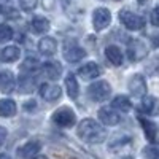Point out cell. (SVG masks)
I'll return each instance as SVG.
<instances>
[{
	"mask_svg": "<svg viewBox=\"0 0 159 159\" xmlns=\"http://www.w3.org/2000/svg\"><path fill=\"white\" fill-rule=\"evenodd\" d=\"M62 96V89L57 84H49L45 83L40 86V97L46 102H57Z\"/></svg>",
	"mask_w": 159,
	"mask_h": 159,
	"instance_id": "10",
	"label": "cell"
},
{
	"mask_svg": "<svg viewBox=\"0 0 159 159\" xmlns=\"http://www.w3.org/2000/svg\"><path fill=\"white\" fill-rule=\"evenodd\" d=\"M24 108H25V111H27L29 108H35V102H34V100L25 102V103H24ZM29 111H32V110H29Z\"/></svg>",
	"mask_w": 159,
	"mask_h": 159,
	"instance_id": "31",
	"label": "cell"
},
{
	"mask_svg": "<svg viewBox=\"0 0 159 159\" xmlns=\"http://www.w3.org/2000/svg\"><path fill=\"white\" fill-rule=\"evenodd\" d=\"M40 153V143L38 142H27L22 147L18 148V156L21 159H34Z\"/></svg>",
	"mask_w": 159,
	"mask_h": 159,
	"instance_id": "13",
	"label": "cell"
},
{
	"mask_svg": "<svg viewBox=\"0 0 159 159\" xmlns=\"http://www.w3.org/2000/svg\"><path fill=\"white\" fill-rule=\"evenodd\" d=\"M78 75L83 80H94L100 75V69L96 62H88L86 65H83V67L78 70Z\"/></svg>",
	"mask_w": 159,
	"mask_h": 159,
	"instance_id": "17",
	"label": "cell"
},
{
	"mask_svg": "<svg viewBox=\"0 0 159 159\" xmlns=\"http://www.w3.org/2000/svg\"><path fill=\"white\" fill-rule=\"evenodd\" d=\"M151 24L153 25H156V27H159V5L153 10V13H151Z\"/></svg>",
	"mask_w": 159,
	"mask_h": 159,
	"instance_id": "27",
	"label": "cell"
},
{
	"mask_svg": "<svg viewBox=\"0 0 159 159\" xmlns=\"http://www.w3.org/2000/svg\"><path fill=\"white\" fill-rule=\"evenodd\" d=\"M147 54H148V48L145 46L143 42H140V40H132V42H129L127 56L132 62H137V61L143 59Z\"/></svg>",
	"mask_w": 159,
	"mask_h": 159,
	"instance_id": "7",
	"label": "cell"
},
{
	"mask_svg": "<svg viewBox=\"0 0 159 159\" xmlns=\"http://www.w3.org/2000/svg\"><path fill=\"white\" fill-rule=\"evenodd\" d=\"M151 42H153V46L159 48V34H157L156 37H153V40H151Z\"/></svg>",
	"mask_w": 159,
	"mask_h": 159,
	"instance_id": "32",
	"label": "cell"
},
{
	"mask_svg": "<svg viewBox=\"0 0 159 159\" xmlns=\"http://www.w3.org/2000/svg\"><path fill=\"white\" fill-rule=\"evenodd\" d=\"M76 134L86 143H102L105 140V137H107V132H105L103 126L91 118H84L78 124Z\"/></svg>",
	"mask_w": 159,
	"mask_h": 159,
	"instance_id": "1",
	"label": "cell"
},
{
	"mask_svg": "<svg viewBox=\"0 0 159 159\" xmlns=\"http://www.w3.org/2000/svg\"><path fill=\"white\" fill-rule=\"evenodd\" d=\"M51 119H52V123H54L56 126L70 129L76 123V115H75V111L70 107H61V108H57L54 113H52Z\"/></svg>",
	"mask_w": 159,
	"mask_h": 159,
	"instance_id": "2",
	"label": "cell"
},
{
	"mask_svg": "<svg viewBox=\"0 0 159 159\" xmlns=\"http://www.w3.org/2000/svg\"><path fill=\"white\" fill-rule=\"evenodd\" d=\"M111 22V13L108 8H96L94 13H92V25H94V29L99 32V30H103L107 29Z\"/></svg>",
	"mask_w": 159,
	"mask_h": 159,
	"instance_id": "6",
	"label": "cell"
},
{
	"mask_svg": "<svg viewBox=\"0 0 159 159\" xmlns=\"http://www.w3.org/2000/svg\"><path fill=\"white\" fill-rule=\"evenodd\" d=\"M13 38V29L8 24H0V43L10 42Z\"/></svg>",
	"mask_w": 159,
	"mask_h": 159,
	"instance_id": "25",
	"label": "cell"
},
{
	"mask_svg": "<svg viewBox=\"0 0 159 159\" xmlns=\"http://www.w3.org/2000/svg\"><path fill=\"white\" fill-rule=\"evenodd\" d=\"M139 123L145 132V137H147L150 142H154L156 140V134H157V127L153 121H150V119L143 118V116H139Z\"/></svg>",
	"mask_w": 159,
	"mask_h": 159,
	"instance_id": "19",
	"label": "cell"
},
{
	"mask_svg": "<svg viewBox=\"0 0 159 159\" xmlns=\"http://www.w3.org/2000/svg\"><path fill=\"white\" fill-rule=\"evenodd\" d=\"M30 27L35 34H46L49 30V21L43 16H34L30 21Z\"/></svg>",
	"mask_w": 159,
	"mask_h": 159,
	"instance_id": "23",
	"label": "cell"
},
{
	"mask_svg": "<svg viewBox=\"0 0 159 159\" xmlns=\"http://www.w3.org/2000/svg\"><path fill=\"white\" fill-rule=\"evenodd\" d=\"M38 5V0H19V7L24 11H34Z\"/></svg>",
	"mask_w": 159,
	"mask_h": 159,
	"instance_id": "26",
	"label": "cell"
},
{
	"mask_svg": "<svg viewBox=\"0 0 159 159\" xmlns=\"http://www.w3.org/2000/svg\"><path fill=\"white\" fill-rule=\"evenodd\" d=\"M139 110L148 116H156L159 113V100L153 96H143L139 105Z\"/></svg>",
	"mask_w": 159,
	"mask_h": 159,
	"instance_id": "11",
	"label": "cell"
},
{
	"mask_svg": "<svg viewBox=\"0 0 159 159\" xmlns=\"http://www.w3.org/2000/svg\"><path fill=\"white\" fill-rule=\"evenodd\" d=\"M7 137H8V130H7L5 127L0 126V147H2V145H5Z\"/></svg>",
	"mask_w": 159,
	"mask_h": 159,
	"instance_id": "28",
	"label": "cell"
},
{
	"mask_svg": "<svg viewBox=\"0 0 159 159\" xmlns=\"http://www.w3.org/2000/svg\"><path fill=\"white\" fill-rule=\"evenodd\" d=\"M119 21L129 30H140L145 27V19L135 13H132L129 10H121L119 11Z\"/></svg>",
	"mask_w": 159,
	"mask_h": 159,
	"instance_id": "4",
	"label": "cell"
},
{
	"mask_svg": "<svg viewBox=\"0 0 159 159\" xmlns=\"http://www.w3.org/2000/svg\"><path fill=\"white\" fill-rule=\"evenodd\" d=\"M16 81H15V75L11 70H2L0 72V91L3 94H10L15 89Z\"/></svg>",
	"mask_w": 159,
	"mask_h": 159,
	"instance_id": "14",
	"label": "cell"
},
{
	"mask_svg": "<svg viewBox=\"0 0 159 159\" xmlns=\"http://www.w3.org/2000/svg\"><path fill=\"white\" fill-rule=\"evenodd\" d=\"M42 3H43L45 10H52V7H54V0H42Z\"/></svg>",
	"mask_w": 159,
	"mask_h": 159,
	"instance_id": "30",
	"label": "cell"
},
{
	"mask_svg": "<svg viewBox=\"0 0 159 159\" xmlns=\"http://www.w3.org/2000/svg\"><path fill=\"white\" fill-rule=\"evenodd\" d=\"M16 103L15 100H11V99H2L0 100V116H3V118H11V116H15L16 115Z\"/></svg>",
	"mask_w": 159,
	"mask_h": 159,
	"instance_id": "22",
	"label": "cell"
},
{
	"mask_svg": "<svg viewBox=\"0 0 159 159\" xmlns=\"http://www.w3.org/2000/svg\"><path fill=\"white\" fill-rule=\"evenodd\" d=\"M21 56V49L15 45L11 46H5L2 51H0V61L2 62H15L18 61Z\"/></svg>",
	"mask_w": 159,
	"mask_h": 159,
	"instance_id": "20",
	"label": "cell"
},
{
	"mask_svg": "<svg viewBox=\"0 0 159 159\" xmlns=\"http://www.w3.org/2000/svg\"><path fill=\"white\" fill-rule=\"evenodd\" d=\"M34 159H48V157H45V156H37V157H34Z\"/></svg>",
	"mask_w": 159,
	"mask_h": 159,
	"instance_id": "34",
	"label": "cell"
},
{
	"mask_svg": "<svg viewBox=\"0 0 159 159\" xmlns=\"http://www.w3.org/2000/svg\"><path fill=\"white\" fill-rule=\"evenodd\" d=\"M37 88V78L32 75V72L27 73H21L19 76V81H18V89L22 94H30V92Z\"/></svg>",
	"mask_w": 159,
	"mask_h": 159,
	"instance_id": "12",
	"label": "cell"
},
{
	"mask_svg": "<svg viewBox=\"0 0 159 159\" xmlns=\"http://www.w3.org/2000/svg\"><path fill=\"white\" fill-rule=\"evenodd\" d=\"M38 51L45 56H54L57 51V42L52 37H43L38 42Z\"/></svg>",
	"mask_w": 159,
	"mask_h": 159,
	"instance_id": "15",
	"label": "cell"
},
{
	"mask_svg": "<svg viewBox=\"0 0 159 159\" xmlns=\"http://www.w3.org/2000/svg\"><path fill=\"white\" fill-rule=\"evenodd\" d=\"M105 56H107L108 62L113 64V65H116V67H118V65H121L123 61H124L121 49H119L116 45H110V46L105 48Z\"/></svg>",
	"mask_w": 159,
	"mask_h": 159,
	"instance_id": "18",
	"label": "cell"
},
{
	"mask_svg": "<svg viewBox=\"0 0 159 159\" xmlns=\"http://www.w3.org/2000/svg\"><path fill=\"white\" fill-rule=\"evenodd\" d=\"M100 123H103L105 126H116L121 123V116H119V113L111 108V107H102L97 113Z\"/></svg>",
	"mask_w": 159,
	"mask_h": 159,
	"instance_id": "9",
	"label": "cell"
},
{
	"mask_svg": "<svg viewBox=\"0 0 159 159\" xmlns=\"http://www.w3.org/2000/svg\"><path fill=\"white\" fill-rule=\"evenodd\" d=\"M42 72L49 80H57L62 75V67H61V64L57 61H49V62L42 65Z\"/></svg>",
	"mask_w": 159,
	"mask_h": 159,
	"instance_id": "16",
	"label": "cell"
},
{
	"mask_svg": "<svg viewBox=\"0 0 159 159\" xmlns=\"http://www.w3.org/2000/svg\"><path fill=\"white\" fill-rule=\"evenodd\" d=\"M88 96L94 102H103L111 96V86L107 81H96V83L89 84Z\"/></svg>",
	"mask_w": 159,
	"mask_h": 159,
	"instance_id": "3",
	"label": "cell"
},
{
	"mask_svg": "<svg viewBox=\"0 0 159 159\" xmlns=\"http://www.w3.org/2000/svg\"><path fill=\"white\" fill-rule=\"evenodd\" d=\"M0 13H2V3H0Z\"/></svg>",
	"mask_w": 159,
	"mask_h": 159,
	"instance_id": "35",
	"label": "cell"
},
{
	"mask_svg": "<svg viewBox=\"0 0 159 159\" xmlns=\"http://www.w3.org/2000/svg\"><path fill=\"white\" fill-rule=\"evenodd\" d=\"M62 56H64V59L67 62L75 64V62H80L81 59H84L86 51L81 46H78L76 43H73V42H67V43H64Z\"/></svg>",
	"mask_w": 159,
	"mask_h": 159,
	"instance_id": "5",
	"label": "cell"
},
{
	"mask_svg": "<svg viewBox=\"0 0 159 159\" xmlns=\"http://www.w3.org/2000/svg\"><path fill=\"white\" fill-rule=\"evenodd\" d=\"M0 159H11L8 154H5V153H0Z\"/></svg>",
	"mask_w": 159,
	"mask_h": 159,
	"instance_id": "33",
	"label": "cell"
},
{
	"mask_svg": "<svg viewBox=\"0 0 159 159\" xmlns=\"http://www.w3.org/2000/svg\"><path fill=\"white\" fill-rule=\"evenodd\" d=\"M129 92L132 97H143L147 94V81L142 75H134L130 80H129Z\"/></svg>",
	"mask_w": 159,
	"mask_h": 159,
	"instance_id": "8",
	"label": "cell"
},
{
	"mask_svg": "<svg viewBox=\"0 0 159 159\" xmlns=\"http://www.w3.org/2000/svg\"><path fill=\"white\" fill-rule=\"evenodd\" d=\"M111 108H115L118 111H123V113H127V111L132 110V102L126 96H116L111 100Z\"/></svg>",
	"mask_w": 159,
	"mask_h": 159,
	"instance_id": "21",
	"label": "cell"
},
{
	"mask_svg": "<svg viewBox=\"0 0 159 159\" xmlns=\"http://www.w3.org/2000/svg\"><path fill=\"white\" fill-rule=\"evenodd\" d=\"M7 18L10 19H18L19 18V13L16 10H13V8H7Z\"/></svg>",
	"mask_w": 159,
	"mask_h": 159,
	"instance_id": "29",
	"label": "cell"
},
{
	"mask_svg": "<svg viewBox=\"0 0 159 159\" xmlns=\"http://www.w3.org/2000/svg\"><path fill=\"white\" fill-rule=\"evenodd\" d=\"M65 89H67V94L70 99H76L78 94H80V86H78V81L75 75H67V78H65Z\"/></svg>",
	"mask_w": 159,
	"mask_h": 159,
	"instance_id": "24",
	"label": "cell"
}]
</instances>
